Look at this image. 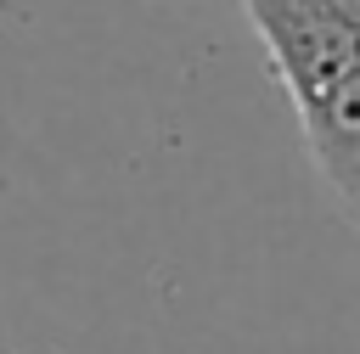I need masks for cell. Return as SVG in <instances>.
Listing matches in <instances>:
<instances>
[{
  "label": "cell",
  "mask_w": 360,
  "mask_h": 354,
  "mask_svg": "<svg viewBox=\"0 0 360 354\" xmlns=\"http://www.w3.org/2000/svg\"><path fill=\"white\" fill-rule=\"evenodd\" d=\"M281 79L309 163L343 219L360 214V0H236Z\"/></svg>",
  "instance_id": "cell-1"
}]
</instances>
